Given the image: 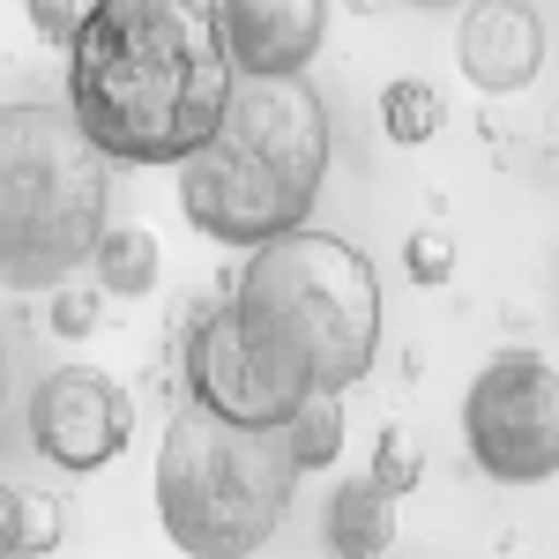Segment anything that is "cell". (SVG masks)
Returning <instances> with one entry per match:
<instances>
[{
    "instance_id": "2e32d148",
    "label": "cell",
    "mask_w": 559,
    "mask_h": 559,
    "mask_svg": "<svg viewBox=\"0 0 559 559\" xmlns=\"http://www.w3.org/2000/svg\"><path fill=\"white\" fill-rule=\"evenodd\" d=\"M90 8H97V0H31V31H38L45 45H60V52H68L75 31L90 23Z\"/></svg>"
},
{
    "instance_id": "e0dca14e",
    "label": "cell",
    "mask_w": 559,
    "mask_h": 559,
    "mask_svg": "<svg viewBox=\"0 0 559 559\" xmlns=\"http://www.w3.org/2000/svg\"><path fill=\"white\" fill-rule=\"evenodd\" d=\"M448 269H455V239L448 231H418L411 239V276L418 284H448Z\"/></svg>"
},
{
    "instance_id": "ac0fdd59",
    "label": "cell",
    "mask_w": 559,
    "mask_h": 559,
    "mask_svg": "<svg viewBox=\"0 0 559 559\" xmlns=\"http://www.w3.org/2000/svg\"><path fill=\"white\" fill-rule=\"evenodd\" d=\"M97 299H105V292H97ZM97 299H90V292H60V306H52V329H60V336H83L90 321H97Z\"/></svg>"
},
{
    "instance_id": "9c48e42d",
    "label": "cell",
    "mask_w": 559,
    "mask_h": 559,
    "mask_svg": "<svg viewBox=\"0 0 559 559\" xmlns=\"http://www.w3.org/2000/svg\"><path fill=\"white\" fill-rule=\"evenodd\" d=\"M455 68L471 75L485 97H515L537 83L545 68V23L530 0H471L463 31H455Z\"/></svg>"
},
{
    "instance_id": "3957f363",
    "label": "cell",
    "mask_w": 559,
    "mask_h": 559,
    "mask_svg": "<svg viewBox=\"0 0 559 559\" xmlns=\"http://www.w3.org/2000/svg\"><path fill=\"white\" fill-rule=\"evenodd\" d=\"M179 173V210L202 239L224 247H269L299 231L321 179H329V105L313 97L306 75H239L224 97L216 134L173 165Z\"/></svg>"
},
{
    "instance_id": "30bf717a",
    "label": "cell",
    "mask_w": 559,
    "mask_h": 559,
    "mask_svg": "<svg viewBox=\"0 0 559 559\" xmlns=\"http://www.w3.org/2000/svg\"><path fill=\"white\" fill-rule=\"evenodd\" d=\"M90 269H97V292H105V299H150L157 276H165L157 231H142V224H105L97 247H90Z\"/></svg>"
},
{
    "instance_id": "277c9868",
    "label": "cell",
    "mask_w": 559,
    "mask_h": 559,
    "mask_svg": "<svg viewBox=\"0 0 559 559\" xmlns=\"http://www.w3.org/2000/svg\"><path fill=\"white\" fill-rule=\"evenodd\" d=\"M112 210V157L60 105H0V292H60Z\"/></svg>"
},
{
    "instance_id": "ba28073f",
    "label": "cell",
    "mask_w": 559,
    "mask_h": 559,
    "mask_svg": "<svg viewBox=\"0 0 559 559\" xmlns=\"http://www.w3.org/2000/svg\"><path fill=\"white\" fill-rule=\"evenodd\" d=\"M210 15L231 75H306L329 31V0H216Z\"/></svg>"
},
{
    "instance_id": "5bb4252c",
    "label": "cell",
    "mask_w": 559,
    "mask_h": 559,
    "mask_svg": "<svg viewBox=\"0 0 559 559\" xmlns=\"http://www.w3.org/2000/svg\"><path fill=\"white\" fill-rule=\"evenodd\" d=\"M440 128H448V97L426 75H403V83L381 90V134L388 142H432Z\"/></svg>"
},
{
    "instance_id": "5b68a950",
    "label": "cell",
    "mask_w": 559,
    "mask_h": 559,
    "mask_svg": "<svg viewBox=\"0 0 559 559\" xmlns=\"http://www.w3.org/2000/svg\"><path fill=\"white\" fill-rule=\"evenodd\" d=\"M292 440L284 426H231L187 403L157 448V522L187 559H254L292 515Z\"/></svg>"
},
{
    "instance_id": "6da1fadb",
    "label": "cell",
    "mask_w": 559,
    "mask_h": 559,
    "mask_svg": "<svg viewBox=\"0 0 559 559\" xmlns=\"http://www.w3.org/2000/svg\"><path fill=\"white\" fill-rule=\"evenodd\" d=\"M381 350V276L336 231H284L254 247L231 299L202 313L187 381L231 426H284L306 395H344Z\"/></svg>"
},
{
    "instance_id": "8fae6325",
    "label": "cell",
    "mask_w": 559,
    "mask_h": 559,
    "mask_svg": "<svg viewBox=\"0 0 559 559\" xmlns=\"http://www.w3.org/2000/svg\"><path fill=\"white\" fill-rule=\"evenodd\" d=\"M388 537H395V500H388L373 477H350L329 500V545L344 559H388Z\"/></svg>"
},
{
    "instance_id": "ffe728a7",
    "label": "cell",
    "mask_w": 559,
    "mask_h": 559,
    "mask_svg": "<svg viewBox=\"0 0 559 559\" xmlns=\"http://www.w3.org/2000/svg\"><path fill=\"white\" fill-rule=\"evenodd\" d=\"M411 8H463V0H411Z\"/></svg>"
},
{
    "instance_id": "8992f818",
    "label": "cell",
    "mask_w": 559,
    "mask_h": 559,
    "mask_svg": "<svg viewBox=\"0 0 559 559\" xmlns=\"http://www.w3.org/2000/svg\"><path fill=\"white\" fill-rule=\"evenodd\" d=\"M463 448L492 485L559 477V366L537 350H500L463 395Z\"/></svg>"
},
{
    "instance_id": "7a4b0ae2",
    "label": "cell",
    "mask_w": 559,
    "mask_h": 559,
    "mask_svg": "<svg viewBox=\"0 0 559 559\" xmlns=\"http://www.w3.org/2000/svg\"><path fill=\"white\" fill-rule=\"evenodd\" d=\"M231 83L202 0H97L68 45V112L112 165H187Z\"/></svg>"
},
{
    "instance_id": "9a60e30c",
    "label": "cell",
    "mask_w": 559,
    "mask_h": 559,
    "mask_svg": "<svg viewBox=\"0 0 559 559\" xmlns=\"http://www.w3.org/2000/svg\"><path fill=\"white\" fill-rule=\"evenodd\" d=\"M418 471H426V448H418L403 426H388L381 440H373V485H381L388 500H403V492L418 485Z\"/></svg>"
},
{
    "instance_id": "7c38bea8",
    "label": "cell",
    "mask_w": 559,
    "mask_h": 559,
    "mask_svg": "<svg viewBox=\"0 0 559 559\" xmlns=\"http://www.w3.org/2000/svg\"><path fill=\"white\" fill-rule=\"evenodd\" d=\"M60 545V500L0 477V559H45Z\"/></svg>"
},
{
    "instance_id": "4fadbf2b",
    "label": "cell",
    "mask_w": 559,
    "mask_h": 559,
    "mask_svg": "<svg viewBox=\"0 0 559 559\" xmlns=\"http://www.w3.org/2000/svg\"><path fill=\"white\" fill-rule=\"evenodd\" d=\"M284 440H292L299 471H329L344 455V395H306L299 411L284 418Z\"/></svg>"
},
{
    "instance_id": "52a82bcc",
    "label": "cell",
    "mask_w": 559,
    "mask_h": 559,
    "mask_svg": "<svg viewBox=\"0 0 559 559\" xmlns=\"http://www.w3.org/2000/svg\"><path fill=\"white\" fill-rule=\"evenodd\" d=\"M134 440V395L97 366H52L31 395V448L52 471L90 477L120 463Z\"/></svg>"
},
{
    "instance_id": "d6986e66",
    "label": "cell",
    "mask_w": 559,
    "mask_h": 559,
    "mask_svg": "<svg viewBox=\"0 0 559 559\" xmlns=\"http://www.w3.org/2000/svg\"><path fill=\"white\" fill-rule=\"evenodd\" d=\"M0 403H8V336H0Z\"/></svg>"
}]
</instances>
